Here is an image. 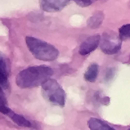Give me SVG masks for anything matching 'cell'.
<instances>
[{
	"label": "cell",
	"mask_w": 130,
	"mask_h": 130,
	"mask_svg": "<svg viewBox=\"0 0 130 130\" xmlns=\"http://www.w3.org/2000/svg\"><path fill=\"white\" fill-rule=\"evenodd\" d=\"M54 74L52 68L46 65L29 67L18 74L16 77V83L21 89L37 87L41 86Z\"/></svg>",
	"instance_id": "1"
},
{
	"label": "cell",
	"mask_w": 130,
	"mask_h": 130,
	"mask_svg": "<svg viewBox=\"0 0 130 130\" xmlns=\"http://www.w3.org/2000/svg\"><path fill=\"white\" fill-rule=\"evenodd\" d=\"M26 43L30 52L36 59L44 61L55 60L59 57L58 49L50 43L32 36H27Z\"/></svg>",
	"instance_id": "2"
},
{
	"label": "cell",
	"mask_w": 130,
	"mask_h": 130,
	"mask_svg": "<svg viewBox=\"0 0 130 130\" xmlns=\"http://www.w3.org/2000/svg\"><path fill=\"white\" fill-rule=\"evenodd\" d=\"M41 87L42 95L50 103L60 107L65 106L66 93L57 80L50 78L42 85Z\"/></svg>",
	"instance_id": "3"
},
{
	"label": "cell",
	"mask_w": 130,
	"mask_h": 130,
	"mask_svg": "<svg viewBox=\"0 0 130 130\" xmlns=\"http://www.w3.org/2000/svg\"><path fill=\"white\" fill-rule=\"evenodd\" d=\"M122 40L119 36L112 32H105L101 37L100 47L106 54L113 55L118 53L122 46Z\"/></svg>",
	"instance_id": "4"
},
{
	"label": "cell",
	"mask_w": 130,
	"mask_h": 130,
	"mask_svg": "<svg viewBox=\"0 0 130 130\" xmlns=\"http://www.w3.org/2000/svg\"><path fill=\"white\" fill-rule=\"evenodd\" d=\"M0 111L1 113L7 116L14 123L20 127H32V124L29 120L23 116L13 111L7 106V103L1 102Z\"/></svg>",
	"instance_id": "5"
},
{
	"label": "cell",
	"mask_w": 130,
	"mask_h": 130,
	"mask_svg": "<svg viewBox=\"0 0 130 130\" xmlns=\"http://www.w3.org/2000/svg\"><path fill=\"white\" fill-rule=\"evenodd\" d=\"M101 37L99 35L87 38L80 46L79 54L83 56L87 55L95 51L100 44Z\"/></svg>",
	"instance_id": "6"
},
{
	"label": "cell",
	"mask_w": 130,
	"mask_h": 130,
	"mask_svg": "<svg viewBox=\"0 0 130 130\" xmlns=\"http://www.w3.org/2000/svg\"><path fill=\"white\" fill-rule=\"evenodd\" d=\"M70 0H40L42 9L47 12H55L63 10Z\"/></svg>",
	"instance_id": "7"
},
{
	"label": "cell",
	"mask_w": 130,
	"mask_h": 130,
	"mask_svg": "<svg viewBox=\"0 0 130 130\" xmlns=\"http://www.w3.org/2000/svg\"><path fill=\"white\" fill-rule=\"evenodd\" d=\"M8 76L7 63L5 58L1 55L0 58V84L1 87L4 89H7L9 87Z\"/></svg>",
	"instance_id": "8"
},
{
	"label": "cell",
	"mask_w": 130,
	"mask_h": 130,
	"mask_svg": "<svg viewBox=\"0 0 130 130\" xmlns=\"http://www.w3.org/2000/svg\"><path fill=\"white\" fill-rule=\"evenodd\" d=\"M88 127L92 130H112L115 128L97 118H91L88 121Z\"/></svg>",
	"instance_id": "9"
},
{
	"label": "cell",
	"mask_w": 130,
	"mask_h": 130,
	"mask_svg": "<svg viewBox=\"0 0 130 130\" xmlns=\"http://www.w3.org/2000/svg\"><path fill=\"white\" fill-rule=\"evenodd\" d=\"M104 19V15L101 11L95 13L87 21V25L92 29L98 28L102 25Z\"/></svg>",
	"instance_id": "10"
},
{
	"label": "cell",
	"mask_w": 130,
	"mask_h": 130,
	"mask_svg": "<svg viewBox=\"0 0 130 130\" xmlns=\"http://www.w3.org/2000/svg\"><path fill=\"white\" fill-rule=\"evenodd\" d=\"M99 73V66L96 63H93L89 66L84 74L85 80L90 83L95 81Z\"/></svg>",
	"instance_id": "11"
},
{
	"label": "cell",
	"mask_w": 130,
	"mask_h": 130,
	"mask_svg": "<svg viewBox=\"0 0 130 130\" xmlns=\"http://www.w3.org/2000/svg\"><path fill=\"white\" fill-rule=\"evenodd\" d=\"M119 36L122 41L130 38V24L123 25L119 28Z\"/></svg>",
	"instance_id": "12"
},
{
	"label": "cell",
	"mask_w": 130,
	"mask_h": 130,
	"mask_svg": "<svg viewBox=\"0 0 130 130\" xmlns=\"http://www.w3.org/2000/svg\"><path fill=\"white\" fill-rule=\"evenodd\" d=\"M75 2L77 5L81 7L89 6L92 4V0H70Z\"/></svg>",
	"instance_id": "13"
},
{
	"label": "cell",
	"mask_w": 130,
	"mask_h": 130,
	"mask_svg": "<svg viewBox=\"0 0 130 130\" xmlns=\"http://www.w3.org/2000/svg\"><path fill=\"white\" fill-rule=\"evenodd\" d=\"M112 70H110L108 71L107 74H106V78L107 79H109V77H111L112 75Z\"/></svg>",
	"instance_id": "14"
},
{
	"label": "cell",
	"mask_w": 130,
	"mask_h": 130,
	"mask_svg": "<svg viewBox=\"0 0 130 130\" xmlns=\"http://www.w3.org/2000/svg\"></svg>",
	"instance_id": "15"
}]
</instances>
